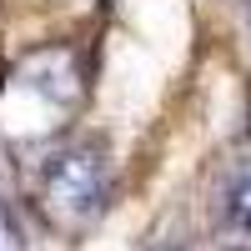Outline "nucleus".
<instances>
[{
  "label": "nucleus",
  "mask_w": 251,
  "mask_h": 251,
  "mask_svg": "<svg viewBox=\"0 0 251 251\" xmlns=\"http://www.w3.org/2000/svg\"><path fill=\"white\" fill-rule=\"evenodd\" d=\"M40 196H46V211L66 226L91 221L111 196V161L100 146H71L60 151L46 176H40Z\"/></svg>",
  "instance_id": "nucleus-1"
},
{
  "label": "nucleus",
  "mask_w": 251,
  "mask_h": 251,
  "mask_svg": "<svg viewBox=\"0 0 251 251\" xmlns=\"http://www.w3.org/2000/svg\"><path fill=\"white\" fill-rule=\"evenodd\" d=\"M226 211H231L236 226H251V171H241L231 181V191H226Z\"/></svg>",
  "instance_id": "nucleus-2"
}]
</instances>
